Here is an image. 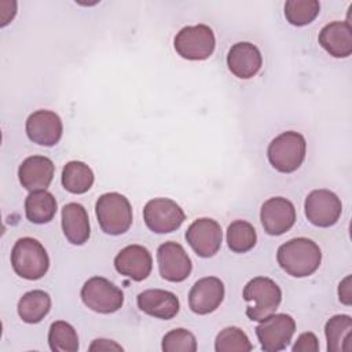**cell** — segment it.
Segmentation results:
<instances>
[{
	"label": "cell",
	"mask_w": 352,
	"mask_h": 352,
	"mask_svg": "<svg viewBox=\"0 0 352 352\" xmlns=\"http://www.w3.org/2000/svg\"><path fill=\"white\" fill-rule=\"evenodd\" d=\"M276 260L280 268L294 278L312 275L320 265L322 252L308 238H293L279 246Z\"/></svg>",
	"instance_id": "6da1fadb"
},
{
	"label": "cell",
	"mask_w": 352,
	"mask_h": 352,
	"mask_svg": "<svg viewBox=\"0 0 352 352\" xmlns=\"http://www.w3.org/2000/svg\"><path fill=\"white\" fill-rule=\"evenodd\" d=\"M11 264L16 275L36 280L43 278L50 267V258L44 246L34 238H21L11 252Z\"/></svg>",
	"instance_id": "7a4b0ae2"
},
{
	"label": "cell",
	"mask_w": 352,
	"mask_h": 352,
	"mask_svg": "<svg viewBox=\"0 0 352 352\" xmlns=\"http://www.w3.org/2000/svg\"><path fill=\"white\" fill-rule=\"evenodd\" d=\"M243 300L253 302V305L246 308L248 318L261 322L263 319L275 314L282 300V292L272 279L257 276L246 283L243 289Z\"/></svg>",
	"instance_id": "3957f363"
},
{
	"label": "cell",
	"mask_w": 352,
	"mask_h": 352,
	"mask_svg": "<svg viewBox=\"0 0 352 352\" xmlns=\"http://www.w3.org/2000/svg\"><path fill=\"white\" fill-rule=\"evenodd\" d=\"M95 212L102 231L109 235H121L132 224V208L122 194L106 192L100 195Z\"/></svg>",
	"instance_id": "277c9868"
},
{
	"label": "cell",
	"mask_w": 352,
	"mask_h": 352,
	"mask_svg": "<svg viewBox=\"0 0 352 352\" xmlns=\"http://www.w3.org/2000/svg\"><path fill=\"white\" fill-rule=\"evenodd\" d=\"M307 143L301 133L287 131L278 135L268 146L270 164L282 173L297 170L305 158Z\"/></svg>",
	"instance_id": "5b68a950"
},
{
	"label": "cell",
	"mask_w": 352,
	"mask_h": 352,
	"mask_svg": "<svg viewBox=\"0 0 352 352\" xmlns=\"http://www.w3.org/2000/svg\"><path fill=\"white\" fill-rule=\"evenodd\" d=\"M216 40L213 30L204 25L184 26L175 37L176 52L188 60L208 59L214 51Z\"/></svg>",
	"instance_id": "8992f818"
},
{
	"label": "cell",
	"mask_w": 352,
	"mask_h": 352,
	"mask_svg": "<svg viewBox=\"0 0 352 352\" xmlns=\"http://www.w3.org/2000/svg\"><path fill=\"white\" fill-rule=\"evenodd\" d=\"M81 300L95 312L113 314L122 307L124 294L109 279L92 276L81 287Z\"/></svg>",
	"instance_id": "52a82bcc"
},
{
	"label": "cell",
	"mask_w": 352,
	"mask_h": 352,
	"mask_svg": "<svg viewBox=\"0 0 352 352\" xmlns=\"http://www.w3.org/2000/svg\"><path fill=\"white\" fill-rule=\"evenodd\" d=\"M296 331V322L290 315L272 314L263 319L256 327L257 338L265 352L285 349Z\"/></svg>",
	"instance_id": "ba28073f"
},
{
	"label": "cell",
	"mask_w": 352,
	"mask_h": 352,
	"mask_svg": "<svg viewBox=\"0 0 352 352\" xmlns=\"http://www.w3.org/2000/svg\"><path fill=\"white\" fill-rule=\"evenodd\" d=\"M183 209L169 198L150 199L143 209L146 226L157 234H166L177 230L184 221Z\"/></svg>",
	"instance_id": "9c48e42d"
},
{
	"label": "cell",
	"mask_w": 352,
	"mask_h": 352,
	"mask_svg": "<svg viewBox=\"0 0 352 352\" xmlns=\"http://www.w3.org/2000/svg\"><path fill=\"white\" fill-rule=\"evenodd\" d=\"M304 209L309 223L326 228L337 223L342 212V204L333 191L320 188L307 195Z\"/></svg>",
	"instance_id": "30bf717a"
},
{
	"label": "cell",
	"mask_w": 352,
	"mask_h": 352,
	"mask_svg": "<svg viewBox=\"0 0 352 352\" xmlns=\"http://www.w3.org/2000/svg\"><path fill=\"white\" fill-rule=\"evenodd\" d=\"M223 232L220 224L208 217H202L190 224L186 231V241L199 257L214 256L221 246Z\"/></svg>",
	"instance_id": "8fae6325"
},
{
	"label": "cell",
	"mask_w": 352,
	"mask_h": 352,
	"mask_svg": "<svg viewBox=\"0 0 352 352\" xmlns=\"http://www.w3.org/2000/svg\"><path fill=\"white\" fill-rule=\"evenodd\" d=\"M160 275L169 282H183L191 272V260L184 248L176 242H165L157 250Z\"/></svg>",
	"instance_id": "7c38bea8"
},
{
	"label": "cell",
	"mask_w": 352,
	"mask_h": 352,
	"mask_svg": "<svg viewBox=\"0 0 352 352\" xmlns=\"http://www.w3.org/2000/svg\"><path fill=\"white\" fill-rule=\"evenodd\" d=\"M260 220L267 234L282 235L296 223L294 205L283 197L270 198L261 206Z\"/></svg>",
	"instance_id": "4fadbf2b"
},
{
	"label": "cell",
	"mask_w": 352,
	"mask_h": 352,
	"mask_svg": "<svg viewBox=\"0 0 352 352\" xmlns=\"http://www.w3.org/2000/svg\"><path fill=\"white\" fill-rule=\"evenodd\" d=\"M63 132L60 117L50 110H37L26 120L28 138L40 146H55Z\"/></svg>",
	"instance_id": "5bb4252c"
},
{
	"label": "cell",
	"mask_w": 352,
	"mask_h": 352,
	"mask_svg": "<svg viewBox=\"0 0 352 352\" xmlns=\"http://www.w3.org/2000/svg\"><path fill=\"white\" fill-rule=\"evenodd\" d=\"M224 298V285L216 276H206L194 283L188 293V305L194 314L206 315L219 308Z\"/></svg>",
	"instance_id": "9a60e30c"
},
{
	"label": "cell",
	"mask_w": 352,
	"mask_h": 352,
	"mask_svg": "<svg viewBox=\"0 0 352 352\" xmlns=\"http://www.w3.org/2000/svg\"><path fill=\"white\" fill-rule=\"evenodd\" d=\"M114 267L118 274L140 282L150 275L153 258L144 246L129 245L118 252L114 258Z\"/></svg>",
	"instance_id": "2e32d148"
},
{
	"label": "cell",
	"mask_w": 352,
	"mask_h": 352,
	"mask_svg": "<svg viewBox=\"0 0 352 352\" xmlns=\"http://www.w3.org/2000/svg\"><path fill=\"white\" fill-rule=\"evenodd\" d=\"M55 165L44 155H32L22 161L18 168V177L28 191L45 190L54 177Z\"/></svg>",
	"instance_id": "e0dca14e"
},
{
	"label": "cell",
	"mask_w": 352,
	"mask_h": 352,
	"mask_svg": "<svg viewBox=\"0 0 352 352\" xmlns=\"http://www.w3.org/2000/svg\"><path fill=\"white\" fill-rule=\"evenodd\" d=\"M263 63L258 48L248 41L234 44L227 55V65L230 72L238 78H250L257 74Z\"/></svg>",
	"instance_id": "ac0fdd59"
},
{
	"label": "cell",
	"mask_w": 352,
	"mask_h": 352,
	"mask_svg": "<svg viewBox=\"0 0 352 352\" xmlns=\"http://www.w3.org/2000/svg\"><path fill=\"white\" fill-rule=\"evenodd\" d=\"M138 307L142 312L150 316L168 320L176 316L180 308V302L176 294L172 292L148 289L138 294Z\"/></svg>",
	"instance_id": "d6986e66"
},
{
	"label": "cell",
	"mask_w": 352,
	"mask_h": 352,
	"mask_svg": "<svg viewBox=\"0 0 352 352\" xmlns=\"http://www.w3.org/2000/svg\"><path fill=\"white\" fill-rule=\"evenodd\" d=\"M319 44L334 58H346L352 54V28L348 21L327 23L319 33Z\"/></svg>",
	"instance_id": "ffe728a7"
},
{
	"label": "cell",
	"mask_w": 352,
	"mask_h": 352,
	"mask_svg": "<svg viewBox=\"0 0 352 352\" xmlns=\"http://www.w3.org/2000/svg\"><path fill=\"white\" fill-rule=\"evenodd\" d=\"M62 230L66 239L73 245H82L91 234L89 219L85 208L77 202H70L62 209Z\"/></svg>",
	"instance_id": "44dd1931"
},
{
	"label": "cell",
	"mask_w": 352,
	"mask_h": 352,
	"mask_svg": "<svg viewBox=\"0 0 352 352\" xmlns=\"http://www.w3.org/2000/svg\"><path fill=\"white\" fill-rule=\"evenodd\" d=\"M51 309V297L44 290H30L18 301V315L26 323L41 322Z\"/></svg>",
	"instance_id": "7402d4cb"
},
{
	"label": "cell",
	"mask_w": 352,
	"mask_h": 352,
	"mask_svg": "<svg viewBox=\"0 0 352 352\" xmlns=\"http://www.w3.org/2000/svg\"><path fill=\"white\" fill-rule=\"evenodd\" d=\"M25 213L34 224H44L54 219L56 213L55 197L47 190L32 191L25 199Z\"/></svg>",
	"instance_id": "603a6c76"
},
{
	"label": "cell",
	"mask_w": 352,
	"mask_h": 352,
	"mask_svg": "<svg viewBox=\"0 0 352 352\" xmlns=\"http://www.w3.org/2000/svg\"><path fill=\"white\" fill-rule=\"evenodd\" d=\"M352 319L348 315H336L326 322L324 334L329 352H349Z\"/></svg>",
	"instance_id": "cb8c5ba5"
},
{
	"label": "cell",
	"mask_w": 352,
	"mask_h": 352,
	"mask_svg": "<svg viewBox=\"0 0 352 352\" xmlns=\"http://www.w3.org/2000/svg\"><path fill=\"white\" fill-rule=\"evenodd\" d=\"M62 184L72 194H84L94 184V172L81 161H70L63 166Z\"/></svg>",
	"instance_id": "d4e9b609"
},
{
	"label": "cell",
	"mask_w": 352,
	"mask_h": 352,
	"mask_svg": "<svg viewBox=\"0 0 352 352\" xmlns=\"http://www.w3.org/2000/svg\"><path fill=\"white\" fill-rule=\"evenodd\" d=\"M48 344L54 352H77L78 336L72 324L63 320L51 323L48 331Z\"/></svg>",
	"instance_id": "484cf974"
},
{
	"label": "cell",
	"mask_w": 352,
	"mask_h": 352,
	"mask_svg": "<svg viewBox=\"0 0 352 352\" xmlns=\"http://www.w3.org/2000/svg\"><path fill=\"white\" fill-rule=\"evenodd\" d=\"M256 230L245 220H235L227 228V243L235 253L249 252L256 245Z\"/></svg>",
	"instance_id": "4316f807"
},
{
	"label": "cell",
	"mask_w": 352,
	"mask_h": 352,
	"mask_svg": "<svg viewBox=\"0 0 352 352\" xmlns=\"http://www.w3.org/2000/svg\"><path fill=\"white\" fill-rule=\"evenodd\" d=\"M318 0H289L285 3V16L294 26L311 23L319 14Z\"/></svg>",
	"instance_id": "83f0119b"
},
{
	"label": "cell",
	"mask_w": 352,
	"mask_h": 352,
	"mask_svg": "<svg viewBox=\"0 0 352 352\" xmlns=\"http://www.w3.org/2000/svg\"><path fill=\"white\" fill-rule=\"evenodd\" d=\"M216 352H248L253 349L248 336L239 327L230 326L223 329L214 341Z\"/></svg>",
	"instance_id": "f1b7e54d"
},
{
	"label": "cell",
	"mask_w": 352,
	"mask_h": 352,
	"mask_svg": "<svg viewBox=\"0 0 352 352\" xmlns=\"http://www.w3.org/2000/svg\"><path fill=\"white\" fill-rule=\"evenodd\" d=\"M164 352H195L197 340L194 334L186 329H175L162 338Z\"/></svg>",
	"instance_id": "f546056e"
},
{
	"label": "cell",
	"mask_w": 352,
	"mask_h": 352,
	"mask_svg": "<svg viewBox=\"0 0 352 352\" xmlns=\"http://www.w3.org/2000/svg\"><path fill=\"white\" fill-rule=\"evenodd\" d=\"M293 352H318L319 351V342L314 333H302L298 336L297 341L294 342Z\"/></svg>",
	"instance_id": "4dcf8cb0"
},
{
	"label": "cell",
	"mask_w": 352,
	"mask_h": 352,
	"mask_svg": "<svg viewBox=\"0 0 352 352\" xmlns=\"http://www.w3.org/2000/svg\"><path fill=\"white\" fill-rule=\"evenodd\" d=\"M338 298L342 304L351 305L352 302V292H351V276H345L338 286Z\"/></svg>",
	"instance_id": "1f68e13d"
},
{
	"label": "cell",
	"mask_w": 352,
	"mask_h": 352,
	"mask_svg": "<svg viewBox=\"0 0 352 352\" xmlns=\"http://www.w3.org/2000/svg\"><path fill=\"white\" fill-rule=\"evenodd\" d=\"M122 351V346L111 340L98 338L94 340V342L89 345V351Z\"/></svg>",
	"instance_id": "d6a6232c"
}]
</instances>
